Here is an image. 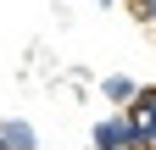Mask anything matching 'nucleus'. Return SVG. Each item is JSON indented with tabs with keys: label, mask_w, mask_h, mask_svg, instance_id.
<instances>
[{
	"label": "nucleus",
	"mask_w": 156,
	"mask_h": 150,
	"mask_svg": "<svg viewBox=\"0 0 156 150\" xmlns=\"http://www.w3.org/2000/svg\"><path fill=\"white\" fill-rule=\"evenodd\" d=\"M134 145H140V134H134V117H128V111L95 122V150H134Z\"/></svg>",
	"instance_id": "f257e3e1"
},
{
	"label": "nucleus",
	"mask_w": 156,
	"mask_h": 150,
	"mask_svg": "<svg viewBox=\"0 0 156 150\" xmlns=\"http://www.w3.org/2000/svg\"><path fill=\"white\" fill-rule=\"evenodd\" d=\"M134 134H140V145H156V89H140V100H134Z\"/></svg>",
	"instance_id": "f03ea898"
},
{
	"label": "nucleus",
	"mask_w": 156,
	"mask_h": 150,
	"mask_svg": "<svg viewBox=\"0 0 156 150\" xmlns=\"http://www.w3.org/2000/svg\"><path fill=\"white\" fill-rule=\"evenodd\" d=\"M0 139H6V150H39V134L28 122H0Z\"/></svg>",
	"instance_id": "7ed1b4c3"
},
{
	"label": "nucleus",
	"mask_w": 156,
	"mask_h": 150,
	"mask_svg": "<svg viewBox=\"0 0 156 150\" xmlns=\"http://www.w3.org/2000/svg\"><path fill=\"white\" fill-rule=\"evenodd\" d=\"M101 89H106V100H140V84H134V78H123V72H112Z\"/></svg>",
	"instance_id": "20e7f679"
},
{
	"label": "nucleus",
	"mask_w": 156,
	"mask_h": 150,
	"mask_svg": "<svg viewBox=\"0 0 156 150\" xmlns=\"http://www.w3.org/2000/svg\"><path fill=\"white\" fill-rule=\"evenodd\" d=\"M145 17H156V0H145Z\"/></svg>",
	"instance_id": "39448f33"
},
{
	"label": "nucleus",
	"mask_w": 156,
	"mask_h": 150,
	"mask_svg": "<svg viewBox=\"0 0 156 150\" xmlns=\"http://www.w3.org/2000/svg\"><path fill=\"white\" fill-rule=\"evenodd\" d=\"M101 6H117V0H101Z\"/></svg>",
	"instance_id": "423d86ee"
}]
</instances>
